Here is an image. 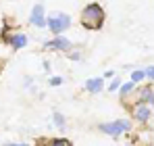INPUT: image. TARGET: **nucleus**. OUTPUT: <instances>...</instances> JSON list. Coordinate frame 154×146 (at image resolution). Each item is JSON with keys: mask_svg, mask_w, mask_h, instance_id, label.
<instances>
[{"mask_svg": "<svg viewBox=\"0 0 154 146\" xmlns=\"http://www.w3.org/2000/svg\"><path fill=\"white\" fill-rule=\"evenodd\" d=\"M79 23L88 31H100L106 23V11L102 8L100 2H90L81 8L79 13Z\"/></svg>", "mask_w": 154, "mask_h": 146, "instance_id": "obj_1", "label": "nucleus"}, {"mask_svg": "<svg viewBox=\"0 0 154 146\" xmlns=\"http://www.w3.org/2000/svg\"><path fill=\"white\" fill-rule=\"evenodd\" d=\"M71 25H73V17L69 13H65V11H54L46 19V29L50 31L52 36H60V33L69 31Z\"/></svg>", "mask_w": 154, "mask_h": 146, "instance_id": "obj_2", "label": "nucleus"}, {"mask_svg": "<svg viewBox=\"0 0 154 146\" xmlns=\"http://www.w3.org/2000/svg\"><path fill=\"white\" fill-rule=\"evenodd\" d=\"M2 42L13 50V52H19L29 44V36H27L23 29H6L2 33Z\"/></svg>", "mask_w": 154, "mask_h": 146, "instance_id": "obj_3", "label": "nucleus"}, {"mask_svg": "<svg viewBox=\"0 0 154 146\" xmlns=\"http://www.w3.org/2000/svg\"><path fill=\"white\" fill-rule=\"evenodd\" d=\"M98 129L106 134V136H112V138H119L123 134H127L131 129V121L129 119H115V121H108V123H100Z\"/></svg>", "mask_w": 154, "mask_h": 146, "instance_id": "obj_4", "label": "nucleus"}, {"mask_svg": "<svg viewBox=\"0 0 154 146\" xmlns=\"http://www.w3.org/2000/svg\"><path fill=\"white\" fill-rule=\"evenodd\" d=\"M42 48L52 50V52H60V54H67L69 50H73V42H71L65 33H60V36H52L50 40H46V42L42 44Z\"/></svg>", "mask_w": 154, "mask_h": 146, "instance_id": "obj_5", "label": "nucleus"}, {"mask_svg": "<svg viewBox=\"0 0 154 146\" xmlns=\"http://www.w3.org/2000/svg\"><path fill=\"white\" fill-rule=\"evenodd\" d=\"M46 19H48V13H46V6L42 2H35L29 11V17H27V23L35 29H46Z\"/></svg>", "mask_w": 154, "mask_h": 146, "instance_id": "obj_6", "label": "nucleus"}, {"mask_svg": "<svg viewBox=\"0 0 154 146\" xmlns=\"http://www.w3.org/2000/svg\"><path fill=\"white\" fill-rule=\"evenodd\" d=\"M131 117H133L137 123L150 121V117H152L150 104H148V102H133V106H131Z\"/></svg>", "mask_w": 154, "mask_h": 146, "instance_id": "obj_7", "label": "nucleus"}, {"mask_svg": "<svg viewBox=\"0 0 154 146\" xmlns=\"http://www.w3.org/2000/svg\"><path fill=\"white\" fill-rule=\"evenodd\" d=\"M104 77H90V79H85V84H83V88H85V92L88 94H100L104 90Z\"/></svg>", "mask_w": 154, "mask_h": 146, "instance_id": "obj_8", "label": "nucleus"}, {"mask_svg": "<svg viewBox=\"0 0 154 146\" xmlns=\"http://www.w3.org/2000/svg\"><path fill=\"white\" fill-rule=\"evenodd\" d=\"M152 94L154 92L150 86H140V88H135V102H148Z\"/></svg>", "mask_w": 154, "mask_h": 146, "instance_id": "obj_9", "label": "nucleus"}, {"mask_svg": "<svg viewBox=\"0 0 154 146\" xmlns=\"http://www.w3.org/2000/svg\"><path fill=\"white\" fill-rule=\"evenodd\" d=\"M135 88H137V84H133L131 79L125 81V84H121V88H119V96H121V100H125L127 96H131V94L135 92Z\"/></svg>", "mask_w": 154, "mask_h": 146, "instance_id": "obj_10", "label": "nucleus"}, {"mask_svg": "<svg viewBox=\"0 0 154 146\" xmlns=\"http://www.w3.org/2000/svg\"><path fill=\"white\" fill-rule=\"evenodd\" d=\"M44 146H73V142L69 138H52L48 142H44Z\"/></svg>", "mask_w": 154, "mask_h": 146, "instance_id": "obj_11", "label": "nucleus"}, {"mask_svg": "<svg viewBox=\"0 0 154 146\" xmlns=\"http://www.w3.org/2000/svg\"><path fill=\"white\" fill-rule=\"evenodd\" d=\"M129 79L133 84H142V81H146V73H144V69H133L131 75H129Z\"/></svg>", "mask_w": 154, "mask_h": 146, "instance_id": "obj_12", "label": "nucleus"}, {"mask_svg": "<svg viewBox=\"0 0 154 146\" xmlns=\"http://www.w3.org/2000/svg\"><path fill=\"white\" fill-rule=\"evenodd\" d=\"M52 123H54L58 129H65V125H67V119H65V115H63V113H58V111H56V113L52 115Z\"/></svg>", "mask_w": 154, "mask_h": 146, "instance_id": "obj_13", "label": "nucleus"}, {"mask_svg": "<svg viewBox=\"0 0 154 146\" xmlns=\"http://www.w3.org/2000/svg\"><path fill=\"white\" fill-rule=\"evenodd\" d=\"M121 84H123V79L115 75V77L110 79V84H108V92H119V88H121Z\"/></svg>", "mask_w": 154, "mask_h": 146, "instance_id": "obj_14", "label": "nucleus"}, {"mask_svg": "<svg viewBox=\"0 0 154 146\" xmlns=\"http://www.w3.org/2000/svg\"><path fill=\"white\" fill-rule=\"evenodd\" d=\"M63 81H65L63 75H50V77H48V86H50V88H58V86H63Z\"/></svg>", "mask_w": 154, "mask_h": 146, "instance_id": "obj_15", "label": "nucleus"}, {"mask_svg": "<svg viewBox=\"0 0 154 146\" xmlns=\"http://www.w3.org/2000/svg\"><path fill=\"white\" fill-rule=\"evenodd\" d=\"M67 56H69V61H81V59H83V54H81L79 50H69Z\"/></svg>", "mask_w": 154, "mask_h": 146, "instance_id": "obj_16", "label": "nucleus"}, {"mask_svg": "<svg viewBox=\"0 0 154 146\" xmlns=\"http://www.w3.org/2000/svg\"><path fill=\"white\" fill-rule=\"evenodd\" d=\"M144 73H146V79L154 81V65H148V67L144 69Z\"/></svg>", "mask_w": 154, "mask_h": 146, "instance_id": "obj_17", "label": "nucleus"}, {"mask_svg": "<svg viewBox=\"0 0 154 146\" xmlns=\"http://www.w3.org/2000/svg\"><path fill=\"white\" fill-rule=\"evenodd\" d=\"M31 84H33V77L25 75V77H23V86H25V88H31Z\"/></svg>", "mask_w": 154, "mask_h": 146, "instance_id": "obj_18", "label": "nucleus"}, {"mask_svg": "<svg viewBox=\"0 0 154 146\" xmlns=\"http://www.w3.org/2000/svg\"><path fill=\"white\" fill-rule=\"evenodd\" d=\"M42 71L50 73V61H42Z\"/></svg>", "mask_w": 154, "mask_h": 146, "instance_id": "obj_19", "label": "nucleus"}, {"mask_svg": "<svg viewBox=\"0 0 154 146\" xmlns=\"http://www.w3.org/2000/svg\"><path fill=\"white\" fill-rule=\"evenodd\" d=\"M104 81H106V79H112V77H115V71H104Z\"/></svg>", "mask_w": 154, "mask_h": 146, "instance_id": "obj_20", "label": "nucleus"}, {"mask_svg": "<svg viewBox=\"0 0 154 146\" xmlns=\"http://www.w3.org/2000/svg\"><path fill=\"white\" fill-rule=\"evenodd\" d=\"M6 146H29V144H25V142H23V144H21V142H8Z\"/></svg>", "mask_w": 154, "mask_h": 146, "instance_id": "obj_21", "label": "nucleus"}, {"mask_svg": "<svg viewBox=\"0 0 154 146\" xmlns=\"http://www.w3.org/2000/svg\"><path fill=\"white\" fill-rule=\"evenodd\" d=\"M148 104H150V109H152V111H154V94H152V96H150V100H148Z\"/></svg>", "mask_w": 154, "mask_h": 146, "instance_id": "obj_22", "label": "nucleus"}]
</instances>
